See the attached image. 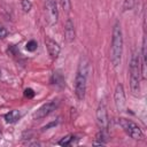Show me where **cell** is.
I'll return each mask as SVG.
<instances>
[{
    "instance_id": "obj_13",
    "label": "cell",
    "mask_w": 147,
    "mask_h": 147,
    "mask_svg": "<svg viewBox=\"0 0 147 147\" xmlns=\"http://www.w3.org/2000/svg\"><path fill=\"white\" fill-rule=\"evenodd\" d=\"M59 1H60V5H61L62 9H63L64 11L69 13L70 9H71V1H70V0H59Z\"/></svg>"
},
{
    "instance_id": "obj_9",
    "label": "cell",
    "mask_w": 147,
    "mask_h": 147,
    "mask_svg": "<svg viewBox=\"0 0 147 147\" xmlns=\"http://www.w3.org/2000/svg\"><path fill=\"white\" fill-rule=\"evenodd\" d=\"M45 44H46V47H47V51H48V54L51 55V57L52 59H56L59 56V54H60V51H61L59 44L55 40L51 39L49 37L45 38Z\"/></svg>"
},
{
    "instance_id": "obj_11",
    "label": "cell",
    "mask_w": 147,
    "mask_h": 147,
    "mask_svg": "<svg viewBox=\"0 0 147 147\" xmlns=\"http://www.w3.org/2000/svg\"><path fill=\"white\" fill-rule=\"evenodd\" d=\"M20 116H21V114L18 110H10L9 113H7L5 115V119L7 123H15L20 118Z\"/></svg>"
},
{
    "instance_id": "obj_3",
    "label": "cell",
    "mask_w": 147,
    "mask_h": 147,
    "mask_svg": "<svg viewBox=\"0 0 147 147\" xmlns=\"http://www.w3.org/2000/svg\"><path fill=\"white\" fill-rule=\"evenodd\" d=\"M130 87L134 95L140 92V79H141V68H140V55L134 51L130 60Z\"/></svg>"
},
{
    "instance_id": "obj_2",
    "label": "cell",
    "mask_w": 147,
    "mask_h": 147,
    "mask_svg": "<svg viewBox=\"0 0 147 147\" xmlns=\"http://www.w3.org/2000/svg\"><path fill=\"white\" fill-rule=\"evenodd\" d=\"M88 72H90L88 61H87V59L82 57L80 62L78 64L76 77H75V94L78 100H84V98H85Z\"/></svg>"
},
{
    "instance_id": "obj_19",
    "label": "cell",
    "mask_w": 147,
    "mask_h": 147,
    "mask_svg": "<svg viewBox=\"0 0 147 147\" xmlns=\"http://www.w3.org/2000/svg\"><path fill=\"white\" fill-rule=\"evenodd\" d=\"M54 125H56V122H53V123H49L48 125H46V126H44L42 129H44V130H47L48 127H51V126H54Z\"/></svg>"
},
{
    "instance_id": "obj_7",
    "label": "cell",
    "mask_w": 147,
    "mask_h": 147,
    "mask_svg": "<svg viewBox=\"0 0 147 147\" xmlns=\"http://www.w3.org/2000/svg\"><path fill=\"white\" fill-rule=\"evenodd\" d=\"M59 106V101L57 100H52L49 102L44 103L42 106H40L34 113H33V118L34 119H41L45 118L46 116H48L49 114H52Z\"/></svg>"
},
{
    "instance_id": "obj_16",
    "label": "cell",
    "mask_w": 147,
    "mask_h": 147,
    "mask_svg": "<svg viewBox=\"0 0 147 147\" xmlns=\"http://www.w3.org/2000/svg\"><path fill=\"white\" fill-rule=\"evenodd\" d=\"M26 49L29 51V52H33V51H36L37 49V47H38V44H37V41H34V40H30V41H28L26 42Z\"/></svg>"
},
{
    "instance_id": "obj_12",
    "label": "cell",
    "mask_w": 147,
    "mask_h": 147,
    "mask_svg": "<svg viewBox=\"0 0 147 147\" xmlns=\"http://www.w3.org/2000/svg\"><path fill=\"white\" fill-rule=\"evenodd\" d=\"M21 6H22L23 11H25V13H29L32 8V3L30 0H21Z\"/></svg>"
},
{
    "instance_id": "obj_18",
    "label": "cell",
    "mask_w": 147,
    "mask_h": 147,
    "mask_svg": "<svg viewBox=\"0 0 147 147\" xmlns=\"http://www.w3.org/2000/svg\"><path fill=\"white\" fill-rule=\"evenodd\" d=\"M7 34H8V31H7V29L0 25V39H1V38H5Z\"/></svg>"
},
{
    "instance_id": "obj_1",
    "label": "cell",
    "mask_w": 147,
    "mask_h": 147,
    "mask_svg": "<svg viewBox=\"0 0 147 147\" xmlns=\"http://www.w3.org/2000/svg\"><path fill=\"white\" fill-rule=\"evenodd\" d=\"M122 54H123V34L119 22H116L113 28L111 46H110V61L115 68H117L121 64Z\"/></svg>"
},
{
    "instance_id": "obj_5",
    "label": "cell",
    "mask_w": 147,
    "mask_h": 147,
    "mask_svg": "<svg viewBox=\"0 0 147 147\" xmlns=\"http://www.w3.org/2000/svg\"><path fill=\"white\" fill-rule=\"evenodd\" d=\"M96 124H98V127H99V131H102L105 133H107L108 131V124H109V121H108V113H107V107L105 105L103 101H101L98 106V109H96Z\"/></svg>"
},
{
    "instance_id": "obj_8",
    "label": "cell",
    "mask_w": 147,
    "mask_h": 147,
    "mask_svg": "<svg viewBox=\"0 0 147 147\" xmlns=\"http://www.w3.org/2000/svg\"><path fill=\"white\" fill-rule=\"evenodd\" d=\"M114 103H115L116 110H117L118 113L124 111L126 101H125L124 87H123L122 84H117V85H116V88H115V92H114Z\"/></svg>"
},
{
    "instance_id": "obj_14",
    "label": "cell",
    "mask_w": 147,
    "mask_h": 147,
    "mask_svg": "<svg viewBox=\"0 0 147 147\" xmlns=\"http://www.w3.org/2000/svg\"><path fill=\"white\" fill-rule=\"evenodd\" d=\"M72 139H74L72 136H70V134H69V136H65V137H63V138L59 141V145H60V146H68V145L71 144Z\"/></svg>"
},
{
    "instance_id": "obj_10",
    "label": "cell",
    "mask_w": 147,
    "mask_h": 147,
    "mask_svg": "<svg viewBox=\"0 0 147 147\" xmlns=\"http://www.w3.org/2000/svg\"><path fill=\"white\" fill-rule=\"evenodd\" d=\"M75 37H76V32H75L74 22L71 18H68L65 21V24H64V38H65L67 42L70 44L75 40Z\"/></svg>"
},
{
    "instance_id": "obj_6",
    "label": "cell",
    "mask_w": 147,
    "mask_h": 147,
    "mask_svg": "<svg viewBox=\"0 0 147 147\" xmlns=\"http://www.w3.org/2000/svg\"><path fill=\"white\" fill-rule=\"evenodd\" d=\"M45 16L46 21L49 25H54L59 18V11L55 0H46L45 1Z\"/></svg>"
},
{
    "instance_id": "obj_15",
    "label": "cell",
    "mask_w": 147,
    "mask_h": 147,
    "mask_svg": "<svg viewBox=\"0 0 147 147\" xmlns=\"http://www.w3.org/2000/svg\"><path fill=\"white\" fill-rule=\"evenodd\" d=\"M134 6V0H124L123 2V11L132 9Z\"/></svg>"
},
{
    "instance_id": "obj_17",
    "label": "cell",
    "mask_w": 147,
    "mask_h": 147,
    "mask_svg": "<svg viewBox=\"0 0 147 147\" xmlns=\"http://www.w3.org/2000/svg\"><path fill=\"white\" fill-rule=\"evenodd\" d=\"M24 95H25L26 98L31 99V98H33V96H34V91H33L32 88H26V90L24 91Z\"/></svg>"
},
{
    "instance_id": "obj_4",
    "label": "cell",
    "mask_w": 147,
    "mask_h": 147,
    "mask_svg": "<svg viewBox=\"0 0 147 147\" xmlns=\"http://www.w3.org/2000/svg\"><path fill=\"white\" fill-rule=\"evenodd\" d=\"M118 124L122 126L124 132L130 138H132L134 140H141L144 138V133H142L141 129L134 122H132L130 119H126V118H119L118 119Z\"/></svg>"
}]
</instances>
